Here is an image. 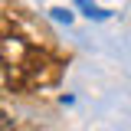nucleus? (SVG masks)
Listing matches in <instances>:
<instances>
[{
    "instance_id": "f257e3e1",
    "label": "nucleus",
    "mask_w": 131,
    "mask_h": 131,
    "mask_svg": "<svg viewBox=\"0 0 131 131\" xmlns=\"http://www.w3.org/2000/svg\"><path fill=\"white\" fill-rule=\"evenodd\" d=\"M0 131H13V118H7V115H0Z\"/></svg>"
}]
</instances>
